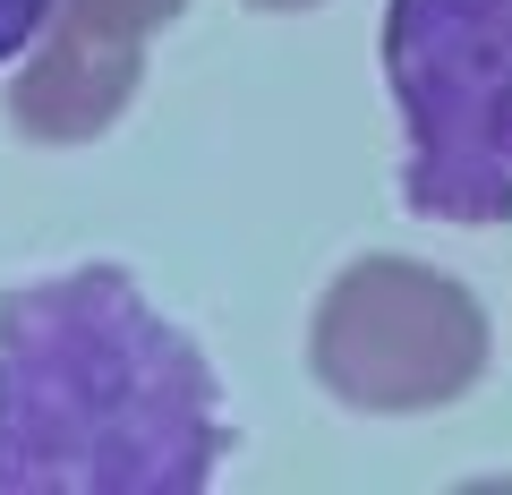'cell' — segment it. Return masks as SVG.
Wrapping results in <instances>:
<instances>
[{
    "instance_id": "obj_1",
    "label": "cell",
    "mask_w": 512,
    "mask_h": 495,
    "mask_svg": "<svg viewBox=\"0 0 512 495\" xmlns=\"http://www.w3.org/2000/svg\"><path fill=\"white\" fill-rule=\"evenodd\" d=\"M222 470L214 359L120 265L0 291V495H197Z\"/></svg>"
},
{
    "instance_id": "obj_2",
    "label": "cell",
    "mask_w": 512,
    "mask_h": 495,
    "mask_svg": "<svg viewBox=\"0 0 512 495\" xmlns=\"http://www.w3.org/2000/svg\"><path fill=\"white\" fill-rule=\"evenodd\" d=\"M384 86L410 214L512 222V0H384Z\"/></svg>"
},
{
    "instance_id": "obj_3",
    "label": "cell",
    "mask_w": 512,
    "mask_h": 495,
    "mask_svg": "<svg viewBox=\"0 0 512 495\" xmlns=\"http://www.w3.org/2000/svg\"><path fill=\"white\" fill-rule=\"evenodd\" d=\"M487 359V308L419 257H350L308 316V376L367 419L453 410L487 376Z\"/></svg>"
},
{
    "instance_id": "obj_4",
    "label": "cell",
    "mask_w": 512,
    "mask_h": 495,
    "mask_svg": "<svg viewBox=\"0 0 512 495\" xmlns=\"http://www.w3.org/2000/svg\"><path fill=\"white\" fill-rule=\"evenodd\" d=\"M188 0H60L52 26H43L35 60L9 86V120L43 146H86L137 94L146 69V43L180 18Z\"/></svg>"
},
{
    "instance_id": "obj_5",
    "label": "cell",
    "mask_w": 512,
    "mask_h": 495,
    "mask_svg": "<svg viewBox=\"0 0 512 495\" xmlns=\"http://www.w3.org/2000/svg\"><path fill=\"white\" fill-rule=\"evenodd\" d=\"M60 0H0V60H18L43 43V26H52Z\"/></svg>"
},
{
    "instance_id": "obj_6",
    "label": "cell",
    "mask_w": 512,
    "mask_h": 495,
    "mask_svg": "<svg viewBox=\"0 0 512 495\" xmlns=\"http://www.w3.org/2000/svg\"><path fill=\"white\" fill-rule=\"evenodd\" d=\"M248 9H316V0H248Z\"/></svg>"
}]
</instances>
